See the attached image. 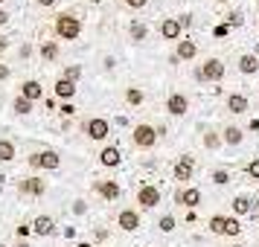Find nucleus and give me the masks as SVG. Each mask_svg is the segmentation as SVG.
Masks as SVG:
<instances>
[{"instance_id":"f257e3e1","label":"nucleus","mask_w":259,"mask_h":247,"mask_svg":"<svg viewBox=\"0 0 259 247\" xmlns=\"http://www.w3.org/2000/svg\"><path fill=\"white\" fill-rule=\"evenodd\" d=\"M53 35L59 41H79V35H82V18L73 12H59L53 18Z\"/></svg>"},{"instance_id":"f03ea898","label":"nucleus","mask_w":259,"mask_h":247,"mask_svg":"<svg viewBox=\"0 0 259 247\" xmlns=\"http://www.w3.org/2000/svg\"><path fill=\"white\" fill-rule=\"evenodd\" d=\"M207 230H210L212 235H227V238H233V235L242 233V224H239V218H236V215L215 212V215H210V218H207Z\"/></svg>"},{"instance_id":"7ed1b4c3","label":"nucleus","mask_w":259,"mask_h":247,"mask_svg":"<svg viewBox=\"0 0 259 247\" xmlns=\"http://www.w3.org/2000/svg\"><path fill=\"white\" fill-rule=\"evenodd\" d=\"M157 125L152 122H137L134 128H131V142H134V149H140V152H149L157 145Z\"/></svg>"},{"instance_id":"20e7f679","label":"nucleus","mask_w":259,"mask_h":247,"mask_svg":"<svg viewBox=\"0 0 259 247\" xmlns=\"http://www.w3.org/2000/svg\"><path fill=\"white\" fill-rule=\"evenodd\" d=\"M224 73H227V64H224L222 59H215V56H210V59L204 61V64H198L195 67V79L198 82H222Z\"/></svg>"},{"instance_id":"39448f33","label":"nucleus","mask_w":259,"mask_h":247,"mask_svg":"<svg viewBox=\"0 0 259 247\" xmlns=\"http://www.w3.org/2000/svg\"><path fill=\"white\" fill-rule=\"evenodd\" d=\"M163 198V192L160 186H154V183H140L137 186V195H134V204H137V210L140 212H152L157 204Z\"/></svg>"},{"instance_id":"423d86ee","label":"nucleus","mask_w":259,"mask_h":247,"mask_svg":"<svg viewBox=\"0 0 259 247\" xmlns=\"http://www.w3.org/2000/svg\"><path fill=\"white\" fill-rule=\"evenodd\" d=\"M82 134L94 142H105L111 137V122L105 117H88L82 119Z\"/></svg>"},{"instance_id":"0eeeda50","label":"nucleus","mask_w":259,"mask_h":247,"mask_svg":"<svg viewBox=\"0 0 259 247\" xmlns=\"http://www.w3.org/2000/svg\"><path fill=\"white\" fill-rule=\"evenodd\" d=\"M26 163L32 166V169H38V172H56L61 166V157L53 149H38V152H32L26 157Z\"/></svg>"},{"instance_id":"6e6552de","label":"nucleus","mask_w":259,"mask_h":247,"mask_svg":"<svg viewBox=\"0 0 259 247\" xmlns=\"http://www.w3.org/2000/svg\"><path fill=\"white\" fill-rule=\"evenodd\" d=\"M117 227L122 230V233H137L143 227V215L137 207H122V210L117 212Z\"/></svg>"},{"instance_id":"1a4fd4ad","label":"nucleus","mask_w":259,"mask_h":247,"mask_svg":"<svg viewBox=\"0 0 259 247\" xmlns=\"http://www.w3.org/2000/svg\"><path fill=\"white\" fill-rule=\"evenodd\" d=\"M195 177V157L192 154H184V157H178L175 166H172V180H178L181 186L189 183Z\"/></svg>"},{"instance_id":"9d476101","label":"nucleus","mask_w":259,"mask_h":247,"mask_svg":"<svg viewBox=\"0 0 259 247\" xmlns=\"http://www.w3.org/2000/svg\"><path fill=\"white\" fill-rule=\"evenodd\" d=\"M201 201H204V195H201V189L198 186H181L175 192V204H181L184 210H198L201 207Z\"/></svg>"},{"instance_id":"9b49d317","label":"nucleus","mask_w":259,"mask_h":247,"mask_svg":"<svg viewBox=\"0 0 259 247\" xmlns=\"http://www.w3.org/2000/svg\"><path fill=\"white\" fill-rule=\"evenodd\" d=\"M166 114L169 117H187L189 114V96L175 90V93L166 96Z\"/></svg>"},{"instance_id":"f8f14e48","label":"nucleus","mask_w":259,"mask_h":247,"mask_svg":"<svg viewBox=\"0 0 259 247\" xmlns=\"http://www.w3.org/2000/svg\"><path fill=\"white\" fill-rule=\"evenodd\" d=\"M94 192H96V195H99L102 201L114 204V201L119 198V192H122V189H119L117 180H111V177H102V180H96V183H94Z\"/></svg>"},{"instance_id":"ddd939ff","label":"nucleus","mask_w":259,"mask_h":247,"mask_svg":"<svg viewBox=\"0 0 259 247\" xmlns=\"http://www.w3.org/2000/svg\"><path fill=\"white\" fill-rule=\"evenodd\" d=\"M76 93H79V87H76V82H70V79L59 76V79L53 82V96H56V99H61V102H73V99H76Z\"/></svg>"},{"instance_id":"4468645a","label":"nucleus","mask_w":259,"mask_h":247,"mask_svg":"<svg viewBox=\"0 0 259 247\" xmlns=\"http://www.w3.org/2000/svg\"><path fill=\"white\" fill-rule=\"evenodd\" d=\"M256 204H259V201H253L250 195H245V192H239V195L230 201V212H233L236 218H242V215H253Z\"/></svg>"},{"instance_id":"2eb2a0df","label":"nucleus","mask_w":259,"mask_h":247,"mask_svg":"<svg viewBox=\"0 0 259 247\" xmlns=\"http://www.w3.org/2000/svg\"><path fill=\"white\" fill-rule=\"evenodd\" d=\"M157 29H160V38H163V41H172V44H178V41L184 38V29L178 24V18H163Z\"/></svg>"},{"instance_id":"dca6fc26","label":"nucleus","mask_w":259,"mask_h":247,"mask_svg":"<svg viewBox=\"0 0 259 247\" xmlns=\"http://www.w3.org/2000/svg\"><path fill=\"white\" fill-rule=\"evenodd\" d=\"M224 108H227L233 117H242V114H247V111H250V99H247L245 93H227Z\"/></svg>"},{"instance_id":"f3484780","label":"nucleus","mask_w":259,"mask_h":247,"mask_svg":"<svg viewBox=\"0 0 259 247\" xmlns=\"http://www.w3.org/2000/svg\"><path fill=\"white\" fill-rule=\"evenodd\" d=\"M175 59L178 61H195L198 59V44L192 38H181L175 44Z\"/></svg>"},{"instance_id":"a211bd4d","label":"nucleus","mask_w":259,"mask_h":247,"mask_svg":"<svg viewBox=\"0 0 259 247\" xmlns=\"http://www.w3.org/2000/svg\"><path fill=\"white\" fill-rule=\"evenodd\" d=\"M18 192L21 195H35V198H41L47 192V180H41V177H24L18 183Z\"/></svg>"},{"instance_id":"6ab92c4d","label":"nucleus","mask_w":259,"mask_h":247,"mask_svg":"<svg viewBox=\"0 0 259 247\" xmlns=\"http://www.w3.org/2000/svg\"><path fill=\"white\" fill-rule=\"evenodd\" d=\"M236 70L242 73V76H256V73H259L256 53H242V56L236 59Z\"/></svg>"},{"instance_id":"aec40b11","label":"nucleus","mask_w":259,"mask_h":247,"mask_svg":"<svg viewBox=\"0 0 259 247\" xmlns=\"http://www.w3.org/2000/svg\"><path fill=\"white\" fill-rule=\"evenodd\" d=\"M32 233L47 238V235H56V218L53 215H35L32 218Z\"/></svg>"},{"instance_id":"412c9836","label":"nucleus","mask_w":259,"mask_h":247,"mask_svg":"<svg viewBox=\"0 0 259 247\" xmlns=\"http://www.w3.org/2000/svg\"><path fill=\"white\" fill-rule=\"evenodd\" d=\"M119 163H122V152H119L117 145H105L99 152V166L102 169H117Z\"/></svg>"},{"instance_id":"4be33fe9","label":"nucleus","mask_w":259,"mask_h":247,"mask_svg":"<svg viewBox=\"0 0 259 247\" xmlns=\"http://www.w3.org/2000/svg\"><path fill=\"white\" fill-rule=\"evenodd\" d=\"M21 96L29 102H38V99H44V84L38 79H26V82H21Z\"/></svg>"},{"instance_id":"5701e85b","label":"nucleus","mask_w":259,"mask_h":247,"mask_svg":"<svg viewBox=\"0 0 259 247\" xmlns=\"http://www.w3.org/2000/svg\"><path fill=\"white\" fill-rule=\"evenodd\" d=\"M242 140H245V131L239 128V125H224L222 128V142L224 145L236 149V145H242Z\"/></svg>"},{"instance_id":"b1692460","label":"nucleus","mask_w":259,"mask_h":247,"mask_svg":"<svg viewBox=\"0 0 259 247\" xmlns=\"http://www.w3.org/2000/svg\"><path fill=\"white\" fill-rule=\"evenodd\" d=\"M38 56H41V61H44V64H53V61H59V56H61L59 41H44V44L38 47Z\"/></svg>"},{"instance_id":"393cba45","label":"nucleus","mask_w":259,"mask_h":247,"mask_svg":"<svg viewBox=\"0 0 259 247\" xmlns=\"http://www.w3.org/2000/svg\"><path fill=\"white\" fill-rule=\"evenodd\" d=\"M122 99H125L128 108H140L143 102H146V93H143V87H137V84H128V87L122 90Z\"/></svg>"},{"instance_id":"a878e982","label":"nucleus","mask_w":259,"mask_h":247,"mask_svg":"<svg viewBox=\"0 0 259 247\" xmlns=\"http://www.w3.org/2000/svg\"><path fill=\"white\" fill-rule=\"evenodd\" d=\"M201 142H204V149H210V152H215V149H222V128H207L204 131V137H201Z\"/></svg>"},{"instance_id":"bb28decb","label":"nucleus","mask_w":259,"mask_h":247,"mask_svg":"<svg viewBox=\"0 0 259 247\" xmlns=\"http://www.w3.org/2000/svg\"><path fill=\"white\" fill-rule=\"evenodd\" d=\"M18 157V145L9 137H0V163H12Z\"/></svg>"},{"instance_id":"cd10ccee","label":"nucleus","mask_w":259,"mask_h":247,"mask_svg":"<svg viewBox=\"0 0 259 247\" xmlns=\"http://www.w3.org/2000/svg\"><path fill=\"white\" fill-rule=\"evenodd\" d=\"M128 38L134 44H143L146 38H149V26L143 24V21H131L128 24Z\"/></svg>"},{"instance_id":"c85d7f7f","label":"nucleus","mask_w":259,"mask_h":247,"mask_svg":"<svg viewBox=\"0 0 259 247\" xmlns=\"http://www.w3.org/2000/svg\"><path fill=\"white\" fill-rule=\"evenodd\" d=\"M32 108H35V102H29V99H24V96L18 93L12 99V111L18 114V117H29L32 114Z\"/></svg>"},{"instance_id":"c756f323","label":"nucleus","mask_w":259,"mask_h":247,"mask_svg":"<svg viewBox=\"0 0 259 247\" xmlns=\"http://www.w3.org/2000/svg\"><path fill=\"white\" fill-rule=\"evenodd\" d=\"M210 180L215 183V186H227V183H230V169H224V166L212 169V172H210Z\"/></svg>"},{"instance_id":"7c9ffc66","label":"nucleus","mask_w":259,"mask_h":247,"mask_svg":"<svg viewBox=\"0 0 259 247\" xmlns=\"http://www.w3.org/2000/svg\"><path fill=\"white\" fill-rule=\"evenodd\" d=\"M157 227H160V233H175L178 218L172 215V212H166V215H160V221H157Z\"/></svg>"},{"instance_id":"2f4dec72","label":"nucleus","mask_w":259,"mask_h":247,"mask_svg":"<svg viewBox=\"0 0 259 247\" xmlns=\"http://www.w3.org/2000/svg\"><path fill=\"white\" fill-rule=\"evenodd\" d=\"M61 76H64V79H70V82H76V84H79V79H82V67H79V64H67V67L61 70Z\"/></svg>"},{"instance_id":"473e14b6","label":"nucleus","mask_w":259,"mask_h":247,"mask_svg":"<svg viewBox=\"0 0 259 247\" xmlns=\"http://www.w3.org/2000/svg\"><path fill=\"white\" fill-rule=\"evenodd\" d=\"M245 175L250 177V180H259V157H253V160L245 163Z\"/></svg>"},{"instance_id":"72a5a7b5","label":"nucleus","mask_w":259,"mask_h":247,"mask_svg":"<svg viewBox=\"0 0 259 247\" xmlns=\"http://www.w3.org/2000/svg\"><path fill=\"white\" fill-rule=\"evenodd\" d=\"M242 24H245V18H242V12H227V26H233V29H239Z\"/></svg>"},{"instance_id":"f704fd0d","label":"nucleus","mask_w":259,"mask_h":247,"mask_svg":"<svg viewBox=\"0 0 259 247\" xmlns=\"http://www.w3.org/2000/svg\"><path fill=\"white\" fill-rule=\"evenodd\" d=\"M122 3L128 6L131 12H140V9H146V6H149V0H122Z\"/></svg>"},{"instance_id":"c9c22d12","label":"nucleus","mask_w":259,"mask_h":247,"mask_svg":"<svg viewBox=\"0 0 259 247\" xmlns=\"http://www.w3.org/2000/svg\"><path fill=\"white\" fill-rule=\"evenodd\" d=\"M84 212H88V201L76 198V201H73V215H84Z\"/></svg>"},{"instance_id":"e433bc0d","label":"nucleus","mask_w":259,"mask_h":247,"mask_svg":"<svg viewBox=\"0 0 259 247\" xmlns=\"http://www.w3.org/2000/svg\"><path fill=\"white\" fill-rule=\"evenodd\" d=\"M59 114H61V117H73V114H76V105H73V102H61Z\"/></svg>"},{"instance_id":"4c0bfd02","label":"nucleus","mask_w":259,"mask_h":247,"mask_svg":"<svg viewBox=\"0 0 259 247\" xmlns=\"http://www.w3.org/2000/svg\"><path fill=\"white\" fill-rule=\"evenodd\" d=\"M15 233H18V238H26V235L32 233V224H18V230H15Z\"/></svg>"},{"instance_id":"58836bf2","label":"nucleus","mask_w":259,"mask_h":247,"mask_svg":"<svg viewBox=\"0 0 259 247\" xmlns=\"http://www.w3.org/2000/svg\"><path fill=\"white\" fill-rule=\"evenodd\" d=\"M178 24H181V29H189L192 26V15H178Z\"/></svg>"},{"instance_id":"ea45409f","label":"nucleus","mask_w":259,"mask_h":247,"mask_svg":"<svg viewBox=\"0 0 259 247\" xmlns=\"http://www.w3.org/2000/svg\"><path fill=\"white\" fill-rule=\"evenodd\" d=\"M56 3H59V0H35V6H38V9H53Z\"/></svg>"},{"instance_id":"a19ab883","label":"nucleus","mask_w":259,"mask_h":247,"mask_svg":"<svg viewBox=\"0 0 259 247\" xmlns=\"http://www.w3.org/2000/svg\"><path fill=\"white\" fill-rule=\"evenodd\" d=\"M6 79H9V64L0 61V82H6Z\"/></svg>"},{"instance_id":"79ce46f5","label":"nucleus","mask_w":259,"mask_h":247,"mask_svg":"<svg viewBox=\"0 0 259 247\" xmlns=\"http://www.w3.org/2000/svg\"><path fill=\"white\" fill-rule=\"evenodd\" d=\"M227 32H230V26H227V24L215 26V35H219V38H224V35H227Z\"/></svg>"},{"instance_id":"37998d69","label":"nucleus","mask_w":259,"mask_h":247,"mask_svg":"<svg viewBox=\"0 0 259 247\" xmlns=\"http://www.w3.org/2000/svg\"><path fill=\"white\" fill-rule=\"evenodd\" d=\"M6 24H9V12H6V9L0 6V26H6Z\"/></svg>"},{"instance_id":"c03bdc74","label":"nucleus","mask_w":259,"mask_h":247,"mask_svg":"<svg viewBox=\"0 0 259 247\" xmlns=\"http://www.w3.org/2000/svg\"><path fill=\"white\" fill-rule=\"evenodd\" d=\"M6 50H9V38H6V35H0V56H3Z\"/></svg>"},{"instance_id":"a18cd8bd","label":"nucleus","mask_w":259,"mask_h":247,"mask_svg":"<svg viewBox=\"0 0 259 247\" xmlns=\"http://www.w3.org/2000/svg\"><path fill=\"white\" fill-rule=\"evenodd\" d=\"M76 235V227H64V238H73Z\"/></svg>"},{"instance_id":"49530a36","label":"nucleus","mask_w":259,"mask_h":247,"mask_svg":"<svg viewBox=\"0 0 259 247\" xmlns=\"http://www.w3.org/2000/svg\"><path fill=\"white\" fill-rule=\"evenodd\" d=\"M12 247H32V244H29V241H26V238H18V241H15Z\"/></svg>"},{"instance_id":"de8ad7c7","label":"nucleus","mask_w":259,"mask_h":247,"mask_svg":"<svg viewBox=\"0 0 259 247\" xmlns=\"http://www.w3.org/2000/svg\"><path fill=\"white\" fill-rule=\"evenodd\" d=\"M247 128H250V131H256V128H259V119H250V125H247Z\"/></svg>"},{"instance_id":"09e8293b","label":"nucleus","mask_w":259,"mask_h":247,"mask_svg":"<svg viewBox=\"0 0 259 247\" xmlns=\"http://www.w3.org/2000/svg\"><path fill=\"white\" fill-rule=\"evenodd\" d=\"M73 247H94V244H91V241H76Z\"/></svg>"},{"instance_id":"8fccbe9b","label":"nucleus","mask_w":259,"mask_h":247,"mask_svg":"<svg viewBox=\"0 0 259 247\" xmlns=\"http://www.w3.org/2000/svg\"><path fill=\"white\" fill-rule=\"evenodd\" d=\"M88 3H91V6H99V3H102V0H88Z\"/></svg>"},{"instance_id":"3c124183","label":"nucleus","mask_w":259,"mask_h":247,"mask_svg":"<svg viewBox=\"0 0 259 247\" xmlns=\"http://www.w3.org/2000/svg\"><path fill=\"white\" fill-rule=\"evenodd\" d=\"M212 3H222V6H224V3H230V0H212Z\"/></svg>"},{"instance_id":"603ef678","label":"nucleus","mask_w":259,"mask_h":247,"mask_svg":"<svg viewBox=\"0 0 259 247\" xmlns=\"http://www.w3.org/2000/svg\"><path fill=\"white\" fill-rule=\"evenodd\" d=\"M0 247H12V244H6V241H0Z\"/></svg>"},{"instance_id":"864d4df0","label":"nucleus","mask_w":259,"mask_h":247,"mask_svg":"<svg viewBox=\"0 0 259 247\" xmlns=\"http://www.w3.org/2000/svg\"><path fill=\"white\" fill-rule=\"evenodd\" d=\"M230 247H245V244H230Z\"/></svg>"},{"instance_id":"5fc2aeb1","label":"nucleus","mask_w":259,"mask_h":247,"mask_svg":"<svg viewBox=\"0 0 259 247\" xmlns=\"http://www.w3.org/2000/svg\"><path fill=\"white\" fill-rule=\"evenodd\" d=\"M3 3H6V0H0V6H3Z\"/></svg>"}]
</instances>
